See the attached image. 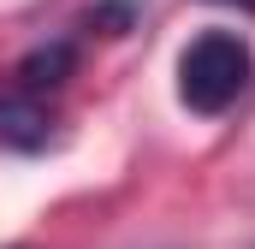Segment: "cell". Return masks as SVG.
Returning a JSON list of instances; mask_svg holds the SVG:
<instances>
[{"mask_svg":"<svg viewBox=\"0 0 255 249\" xmlns=\"http://www.w3.org/2000/svg\"><path fill=\"white\" fill-rule=\"evenodd\" d=\"M250 71H255V60L238 30H202L178 54V101L202 119H220L250 89Z\"/></svg>","mask_w":255,"mask_h":249,"instance_id":"6da1fadb","label":"cell"},{"mask_svg":"<svg viewBox=\"0 0 255 249\" xmlns=\"http://www.w3.org/2000/svg\"><path fill=\"white\" fill-rule=\"evenodd\" d=\"M48 136H54V95L6 83L0 89V142L30 154V148H48Z\"/></svg>","mask_w":255,"mask_h":249,"instance_id":"7a4b0ae2","label":"cell"},{"mask_svg":"<svg viewBox=\"0 0 255 249\" xmlns=\"http://www.w3.org/2000/svg\"><path fill=\"white\" fill-rule=\"evenodd\" d=\"M71 71H77V42H42V48H30L24 60L12 65V83L36 89V95H60Z\"/></svg>","mask_w":255,"mask_h":249,"instance_id":"3957f363","label":"cell"},{"mask_svg":"<svg viewBox=\"0 0 255 249\" xmlns=\"http://www.w3.org/2000/svg\"><path fill=\"white\" fill-rule=\"evenodd\" d=\"M83 24L101 30V36H125L130 24H136V0H95V6L83 12Z\"/></svg>","mask_w":255,"mask_h":249,"instance_id":"277c9868","label":"cell"},{"mask_svg":"<svg viewBox=\"0 0 255 249\" xmlns=\"http://www.w3.org/2000/svg\"><path fill=\"white\" fill-rule=\"evenodd\" d=\"M220 6H244V12H255V0H220Z\"/></svg>","mask_w":255,"mask_h":249,"instance_id":"5b68a950","label":"cell"}]
</instances>
